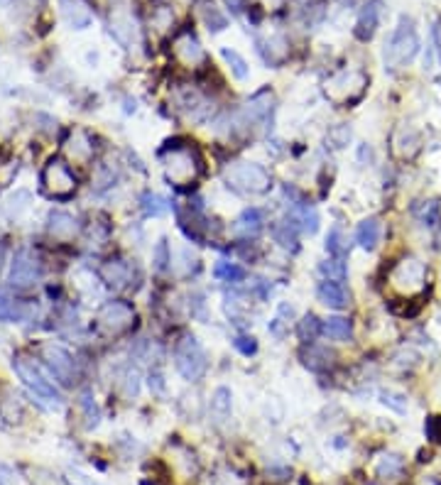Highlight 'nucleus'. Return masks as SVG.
<instances>
[{
    "label": "nucleus",
    "instance_id": "nucleus-4",
    "mask_svg": "<svg viewBox=\"0 0 441 485\" xmlns=\"http://www.w3.org/2000/svg\"><path fill=\"white\" fill-rule=\"evenodd\" d=\"M226 182L231 189H236L238 194L247 196L268 194L270 187H272L270 172L258 162H231L226 167Z\"/></svg>",
    "mask_w": 441,
    "mask_h": 485
},
{
    "label": "nucleus",
    "instance_id": "nucleus-50",
    "mask_svg": "<svg viewBox=\"0 0 441 485\" xmlns=\"http://www.w3.org/2000/svg\"><path fill=\"white\" fill-rule=\"evenodd\" d=\"M145 3H147V0H145Z\"/></svg>",
    "mask_w": 441,
    "mask_h": 485
},
{
    "label": "nucleus",
    "instance_id": "nucleus-34",
    "mask_svg": "<svg viewBox=\"0 0 441 485\" xmlns=\"http://www.w3.org/2000/svg\"><path fill=\"white\" fill-rule=\"evenodd\" d=\"M274 240L280 242L282 248H297V226L290 218L282 226L274 228Z\"/></svg>",
    "mask_w": 441,
    "mask_h": 485
},
{
    "label": "nucleus",
    "instance_id": "nucleus-28",
    "mask_svg": "<svg viewBox=\"0 0 441 485\" xmlns=\"http://www.w3.org/2000/svg\"><path fill=\"white\" fill-rule=\"evenodd\" d=\"M220 57H223V61L228 64V69H231V74L236 76V79H241V81L247 79V74H250V66H247V61L243 59L236 49L223 47V49H220Z\"/></svg>",
    "mask_w": 441,
    "mask_h": 485
},
{
    "label": "nucleus",
    "instance_id": "nucleus-12",
    "mask_svg": "<svg viewBox=\"0 0 441 485\" xmlns=\"http://www.w3.org/2000/svg\"><path fill=\"white\" fill-rule=\"evenodd\" d=\"M380 15H382L380 0H368L366 6L361 8V12H358V20H355V30H353L355 39L370 42L377 25H380Z\"/></svg>",
    "mask_w": 441,
    "mask_h": 485
},
{
    "label": "nucleus",
    "instance_id": "nucleus-24",
    "mask_svg": "<svg viewBox=\"0 0 441 485\" xmlns=\"http://www.w3.org/2000/svg\"><path fill=\"white\" fill-rule=\"evenodd\" d=\"M321 334L328 336L331 341H350L353 336V323L344 316H328L326 321H321Z\"/></svg>",
    "mask_w": 441,
    "mask_h": 485
},
{
    "label": "nucleus",
    "instance_id": "nucleus-6",
    "mask_svg": "<svg viewBox=\"0 0 441 485\" xmlns=\"http://www.w3.org/2000/svg\"><path fill=\"white\" fill-rule=\"evenodd\" d=\"M174 365H177L179 375L184 380H189V383H196V380H201L206 375L209 361H206V350L196 336L187 334L177 341V345H174Z\"/></svg>",
    "mask_w": 441,
    "mask_h": 485
},
{
    "label": "nucleus",
    "instance_id": "nucleus-32",
    "mask_svg": "<svg viewBox=\"0 0 441 485\" xmlns=\"http://www.w3.org/2000/svg\"><path fill=\"white\" fill-rule=\"evenodd\" d=\"M331 353L326 348H317V345H309V350H304V365L312 368V370H321V368L331 365Z\"/></svg>",
    "mask_w": 441,
    "mask_h": 485
},
{
    "label": "nucleus",
    "instance_id": "nucleus-26",
    "mask_svg": "<svg viewBox=\"0 0 441 485\" xmlns=\"http://www.w3.org/2000/svg\"><path fill=\"white\" fill-rule=\"evenodd\" d=\"M290 221L294 223L297 228H301L304 233H309V236H314V233L319 231V213L312 206H301V209L297 211V216H292Z\"/></svg>",
    "mask_w": 441,
    "mask_h": 485
},
{
    "label": "nucleus",
    "instance_id": "nucleus-1",
    "mask_svg": "<svg viewBox=\"0 0 441 485\" xmlns=\"http://www.w3.org/2000/svg\"><path fill=\"white\" fill-rule=\"evenodd\" d=\"M165 179L174 187H191L204 174V157L194 145H169L162 152Z\"/></svg>",
    "mask_w": 441,
    "mask_h": 485
},
{
    "label": "nucleus",
    "instance_id": "nucleus-5",
    "mask_svg": "<svg viewBox=\"0 0 441 485\" xmlns=\"http://www.w3.org/2000/svg\"><path fill=\"white\" fill-rule=\"evenodd\" d=\"M426 277H429L426 265L422 263L420 258H415V255H404V258H400L397 263L393 265L388 282H390V287L397 292V294L417 296V294L424 292Z\"/></svg>",
    "mask_w": 441,
    "mask_h": 485
},
{
    "label": "nucleus",
    "instance_id": "nucleus-29",
    "mask_svg": "<svg viewBox=\"0 0 441 485\" xmlns=\"http://www.w3.org/2000/svg\"><path fill=\"white\" fill-rule=\"evenodd\" d=\"M214 275L218 277V280L236 285V282H243V280H245V269H243L241 265H236V263H226V260H218V263H216V267H214Z\"/></svg>",
    "mask_w": 441,
    "mask_h": 485
},
{
    "label": "nucleus",
    "instance_id": "nucleus-25",
    "mask_svg": "<svg viewBox=\"0 0 441 485\" xmlns=\"http://www.w3.org/2000/svg\"><path fill=\"white\" fill-rule=\"evenodd\" d=\"M49 233L54 238H71L76 233V218L64 211H52L49 213Z\"/></svg>",
    "mask_w": 441,
    "mask_h": 485
},
{
    "label": "nucleus",
    "instance_id": "nucleus-48",
    "mask_svg": "<svg viewBox=\"0 0 441 485\" xmlns=\"http://www.w3.org/2000/svg\"><path fill=\"white\" fill-rule=\"evenodd\" d=\"M243 3H245V0H226V6L231 8L233 12H238V10H243Z\"/></svg>",
    "mask_w": 441,
    "mask_h": 485
},
{
    "label": "nucleus",
    "instance_id": "nucleus-8",
    "mask_svg": "<svg viewBox=\"0 0 441 485\" xmlns=\"http://www.w3.org/2000/svg\"><path fill=\"white\" fill-rule=\"evenodd\" d=\"M42 189L52 199H69L76 191V177L69 164L62 160H49L42 169Z\"/></svg>",
    "mask_w": 441,
    "mask_h": 485
},
{
    "label": "nucleus",
    "instance_id": "nucleus-43",
    "mask_svg": "<svg viewBox=\"0 0 441 485\" xmlns=\"http://www.w3.org/2000/svg\"><path fill=\"white\" fill-rule=\"evenodd\" d=\"M424 431L431 441H441V417H429L424 424Z\"/></svg>",
    "mask_w": 441,
    "mask_h": 485
},
{
    "label": "nucleus",
    "instance_id": "nucleus-7",
    "mask_svg": "<svg viewBox=\"0 0 441 485\" xmlns=\"http://www.w3.org/2000/svg\"><path fill=\"white\" fill-rule=\"evenodd\" d=\"M12 368H15V372L20 375V380L27 385V390L35 394V397L39 399L42 404H47V407H59L62 404V394L59 390L54 388L52 383L47 380V375L42 372V368L37 365L35 361H30V358H15L12 361Z\"/></svg>",
    "mask_w": 441,
    "mask_h": 485
},
{
    "label": "nucleus",
    "instance_id": "nucleus-37",
    "mask_svg": "<svg viewBox=\"0 0 441 485\" xmlns=\"http://www.w3.org/2000/svg\"><path fill=\"white\" fill-rule=\"evenodd\" d=\"M319 272H321L326 280H334V282H344L346 277V265L341 260H326V263L319 265Z\"/></svg>",
    "mask_w": 441,
    "mask_h": 485
},
{
    "label": "nucleus",
    "instance_id": "nucleus-47",
    "mask_svg": "<svg viewBox=\"0 0 441 485\" xmlns=\"http://www.w3.org/2000/svg\"><path fill=\"white\" fill-rule=\"evenodd\" d=\"M434 42H436V49H439V57H441V20L436 22V27H434Z\"/></svg>",
    "mask_w": 441,
    "mask_h": 485
},
{
    "label": "nucleus",
    "instance_id": "nucleus-19",
    "mask_svg": "<svg viewBox=\"0 0 441 485\" xmlns=\"http://www.w3.org/2000/svg\"><path fill=\"white\" fill-rule=\"evenodd\" d=\"M380 236H382V226L377 218H366V221L358 223V231H355V240L361 245L363 250L373 253L377 248V242H380Z\"/></svg>",
    "mask_w": 441,
    "mask_h": 485
},
{
    "label": "nucleus",
    "instance_id": "nucleus-49",
    "mask_svg": "<svg viewBox=\"0 0 441 485\" xmlns=\"http://www.w3.org/2000/svg\"><path fill=\"white\" fill-rule=\"evenodd\" d=\"M339 3H341V6H348V8H353L355 3H358V0H339Z\"/></svg>",
    "mask_w": 441,
    "mask_h": 485
},
{
    "label": "nucleus",
    "instance_id": "nucleus-42",
    "mask_svg": "<svg viewBox=\"0 0 441 485\" xmlns=\"http://www.w3.org/2000/svg\"><path fill=\"white\" fill-rule=\"evenodd\" d=\"M382 404H388V407H393L395 412H400V415H404L407 412V399L402 397V394H395V392H382L380 394Z\"/></svg>",
    "mask_w": 441,
    "mask_h": 485
},
{
    "label": "nucleus",
    "instance_id": "nucleus-11",
    "mask_svg": "<svg viewBox=\"0 0 441 485\" xmlns=\"http://www.w3.org/2000/svg\"><path fill=\"white\" fill-rule=\"evenodd\" d=\"M39 275H42V269H39L37 260L27 253V250H20L10 265V282L12 285L25 289V287H32L35 282L39 280Z\"/></svg>",
    "mask_w": 441,
    "mask_h": 485
},
{
    "label": "nucleus",
    "instance_id": "nucleus-35",
    "mask_svg": "<svg viewBox=\"0 0 441 485\" xmlns=\"http://www.w3.org/2000/svg\"><path fill=\"white\" fill-rule=\"evenodd\" d=\"M402 473V458L400 456H382L377 464V475L380 478H395Z\"/></svg>",
    "mask_w": 441,
    "mask_h": 485
},
{
    "label": "nucleus",
    "instance_id": "nucleus-23",
    "mask_svg": "<svg viewBox=\"0 0 441 485\" xmlns=\"http://www.w3.org/2000/svg\"><path fill=\"white\" fill-rule=\"evenodd\" d=\"M201 20H204L206 30H209L211 35L223 32L228 27V17L220 12V8L216 6L214 0H201Z\"/></svg>",
    "mask_w": 441,
    "mask_h": 485
},
{
    "label": "nucleus",
    "instance_id": "nucleus-40",
    "mask_svg": "<svg viewBox=\"0 0 441 485\" xmlns=\"http://www.w3.org/2000/svg\"><path fill=\"white\" fill-rule=\"evenodd\" d=\"M71 142H76V152H74V155L79 157V160H88V157L93 155V145L88 142V137L84 133H74V135H71Z\"/></svg>",
    "mask_w": 441,
    "mask_h": 485
},
{
    "label": "nucleus",
    "instance_id": "nucleus-33",
    "mask_svg": "<svg viewBox=\"0 0 441 485\" xmlns=\"http://www.w3.org/2000/svg\"><path fill=\"white\" fill-rule=\"evenodd\" d=\"M169 263H172V253H169L167 238H160L155 245V253H152V267H155V272H167Z\"/></svg>",
    "mask_w": 441,
    "mask_h": 485
},
{
    "label": "nucleus",
    "instance_id": "nucleus-31",
    "mask_svg": "<svg viewBox=\"0 0 441 485\" xmlns=\"http://www.w3.org/2000/svg\"><path fill=\"white\" fill-rule=\"evenodd\" d=\"M326 250H328V255H334L336 260H344L346 255H348V242H346L341 228H331V231H328V236H326Z\"/></svg>",
    "mask_w": 441,
    "mask_h": 485
},
{
    "label": "nucleus",
    "instance_id": "nucleus-44",
    "mask_svg": "<svg viewBox=\"0 0 441 485\" xmlns=\"http://www.w3.org/2000/svg\"><path fill=\"white\" fill-rule=\"evenodd\" d=\"M125 390H128L130 397H135L138 394V372H128V383H125Z\"/></svg>",
    "mask_w": 441,
    "mask_h": 485
},
{
    "label": "nucleus",
    "instance_id": "nucleus-36",
    "mask_svg": "<svg viewBox=\"0 0 441 485\" xmlns=\"http://www.w3.org/2000/svg\"><path fill=\"white\" fill-rule=\"evenodd\" d=\"M319 334H321V321H319L314 314H307V316L299 321V336H301V341H309V343H312V341L317 339Z\"/></svg>",
    "mask_w": 441,
    "mask_h": 485
},
{
    "label": "nucleus",
    "instance_id": "nucleus-9",
    "mask_svg": "<svg viewBox=\"0 0 441 485\" xmlns=\"http://www.w3.org/2000/svg\"><path fill=\"white\" fill-rule=\"evenodd\" d=\"M172 54L174 59L184 66V69H199L206 64V52L201 47L199 37L191 30H179L172 39Z\"/></svg>",
    "mask_w": 441,
    "mask_h": 485
},
{
    "label": "nucleus",
    "instance_id": "nucleus-39",
    "mask_svg": "<svg viewBox=\"0 0 441 485\" xmlns=\"http://www.w3.org/2000/svg\"><path fill=\"white\" fill-rule=\"evenodd\" d=\"M20 316H22L20 307L12 302L6 292H0V321H10V318H20Z\"/></svg>",
    "mask_w": 441,
    "mask_h": 485
},
{
    "label": "nucleus",
    "instance_id": "nucleus-3",
    "mask_svg": "<svg viewBox=\"0 0 441 485\" xmlns=\"http://www.w3.org/2000/svg\"><path fill=\"white\" fill-rule=\"evenodd\" d=\"M417 52H420V35H417L415 20L402 15L390 42L385 44V64L390 69H402L404 64L415 59Z\"/></svg>",
    "mask_w": 441,
    "mask_h": 485
},
{
    "label": "nucleus",
    "instance_id": "nucleus-27",
    "mask_svg": "<svg viewBox=\"0 0 441 485\" xmlns=\"http://www.w3.org/2000/svg\"><path fill=\"white\" fill-rule=\"evenodd\" d=\"M140 206H142V213L145 216H152V218H157V216H165L169 211V201L165 199V196L155 194V191H145L140 199Z\"/></svg>",
    "mask_w": 441,
    "mask_h": 485
},
{
    "label": "nucleus",
    "instance_id": "nucleus-10",
    "mask_svg": "<svg viewBox=\"0 0 441 485\" xmlns=\"http://www.w3.org/2000/svg\"><path fill=\"white\" fill-rule=\"evenodd\" d=\"M133 321H135V312L128 302H108L96 316L98 329L108 336L125 334L133 326Z\"/></svg>",
    "mask_w": 441,
    "mask_h": 485
},
{
    "label": "nucleus",
    "instance_id": "nucleus-30",
    "mask_svg": "<svg viewBox=\"0 0 441 485\" xmlns=\"http://www.w3.org/2000/svg\"><path fill=\"white\" fill-rule=\"evenodd\" d=\"M439 201H422V204L415 206V218L422 223V226H434L436 221H439Z\"/></svg>",
    "mask_w": 441,
    "mask_h": 485
},
{
    "label": "nucleus",
    "instance_id": "nucleus-20",
    "mask_svg": "<svg viewBox=\"0 0 441 485\" xmlns=\"http://www.w3.org/2000/svg\"><path fill=\"white\" fill-rule=\"evenodd\" d=\"M263 223H265V213L260 209H245L241 216L236 218V233L243 238H250V236H258L263 231Z\"/></svg>",
    "mask_w": 441,
    "mask_h": 485
},
{
    "label": "nucleus",
    "instance_id": "nucleus-22",
    "mask_svg": "<svg viewBox=\"0 0 441 485\" xmlns=\"http://www.w3.org/2000/svg\"><path fill=\"white\" fill-rule=\"evenodd\" d=\"M101 277H103V282H106L108 287L123 289V287L130 282V267H128V263H123V260H111V263L103 265Z\"/></svg>",
    "mask_w": 441,
    "mask_h": 485
},
{
    "label": "nucleus",
    "instance_id": "nucleus-38",
    "mask_svg": "<svg viewBox=\"0 0 441 485\" xmlns=\"http://www.w3.org/2000/svg\"><path fill=\"white\" fill-rule=\"evenodd\" d=\"M326 140L331 142V147L341 150V147H346L350 142V128H348V125H334V128L328 130Z\"/></svg>",
    "mask_w": 441,
    "mask_h": 485
},
{
    "label": "nucleus",
    "instance_id": "nucleus-41",
    "mask_svg": "<svg viewBox=\"0 0 441 485\" xmlns=\"http://www.w3.org/2000/svg\"><path fill=\"white\" fill-rule=\"evenodd\" d=\"M233 345H236V350L243 353V356H255V353H258V341H255L253 336H236V339H233Z\"/></svg>",
    "mask_w": 441,
    "mask_h": 485
},
{
    "label": "nucleus",
    "instance_id": "nucleus-21",
    "mask_svg": "<svg viewBox=\"0 0 441 485\" xmlns=\"http://www.w3.org/2000/svg\"><path fill=\"white\" fill-rule=\"evenodd\" d=\"M231 412H233V392L228 388H216L214 394H211V415L218 424L231 419Z\"/></svg>",
    "mask_w": 441,
    "mask_h": 485
},
{
    "label": "nucleus",
    "instance_id": "nucleus-46",
    "mask_svg": "<svg viewBox=\"0 0 441 485\" xmlns=\"http://www.w3.org/2000/svg\"><path fill=\"white\" fill-rule=\"evenodd\" d=\"M150 388L157 390V392H162V390H165V383H162L160 375H150Z\"/></svg>",
    "mask_w": 441,
    "mask_h": 485
},
{
    "label": "nucleus",
    "instance_id": "nucleus-17",
    "mask_svg": "<svg viewBox=\"0 0 441 485\" xmlns=\"http://www.w3.org/2000/svg\"><path fill=\"white\" fill-rule=\"evenodd\" d=\"M272 108H274V96L270 88H263V91L255 93L250 101H247V118L250 120H258V123H268V118L272 115Z\"/></svg>",
    "mask_w": 441,
    "mask_h": 485
},
{
    "label": "nucleus",
    "instance_id": "nucleus-45",
    "mask_svg": "<svg viewBox=\"0 0 441 485\" xmlns=\"http://www.w3.org/2000/svg\"><path fill=\"white\" fill-rule=\"evenodd\" d=\"M84 407H86V415L88 417H93V424H98V410H96V404L91 402V397H88V394H84Z\"/></svg>",
    "mask_w": 441,
    "mask_h": 485
},
{
    "label": "nucleus",
    "instance_id": "nucleus-13",
    "mask_svg": "<svg viewBox=\"0 0 441 485\" xmlns=\"http://www.w3.org/2000/svg\"><path fill=\"white\" fill-rule=\"evenodd\" d=\"M44 361H47L49 370L54 377H59L64 385H71L74 380V361L59 345H44Z\"/></svg>",
    "mask_w": 441,
    "mask_h": 485
},
{
    "label": "nucleus",
    "instance_id": "nucleus-14",
    "mask_svg": "<svg viewBox=\"0 0 441 485\" xmlns=\"http://www.w3.org/2000/svg\"><path fill=\"white\" fill-rule=\"evenodd\" d=\"M420 133H417L415 128H409V125H402V128H397V133H395L393 137V150L397 157H402V160H412V157L420 152Z\"/></svg>",
    "mask_w": 441,
    "mask_h": 485
},
{
    "label": "nucleus",
    "instance_id": "nucleus-15",
    "mask_svg": "<svg viewBox=\"0 0 441 485\" xmlns=\"http://www.w3.org/2000/svg\"><path fill=\"white\" fill-rule=\"evenodd\" d=\"M59 10L64 15V20L69 22L74 30H84L91 25L93 15L88 10V6L84 0H59Z\"/></svg>",
    "mask_w": 441,
    "mask_h": 485
},
{
    "label": "nucleus",
    "instance_id": "nucleus-2",
    "mask_svg": "<svg viewBox=\"0 0 441 485\" xmlns=\"http://www.w3.org/2000/svg\"><path fill=\"white\" fill-rule=\"evenodd\" d=\"M368 91V74L361 69H341L334 76H328L323 84V93L336 106L350 108L361 101Z\"/></svg>",
    "mask_w": 441,
    "mask_h": 485
},
{
    "label": "nucleus",
    "instance_id": "nucleus-16",
    "mask_svg": "<svg viewBox=\"0 0 441 485\" xmlns=\"http://www.w3.org/2000/svg\"><path fill=\"white\" fill-rule=\"evenodd\" d=\"M317 296L319 302L326 304L331 309H346L348 307V289H346L341 282H334V280H323L317 289Z\"/></svg>",
    "mask_w": 441,
    "mask_h": 485
},
{
    "label": "nucleus",
    "instance_id": "nucleus-18",
    "mask_svg": "<svg viewBox=\"0 0 441 485\" xmlns=\"http://www.w3.org/2000/svg\"><path fill=\"white\" fill-rule=\"evenodd\" d=\"M150 30L160 39H167L174 32V10L169 6H155L150 12Z\"/></svg>",
    "mask_w": 441,
    "mask_h": 485
}]
</instances>
